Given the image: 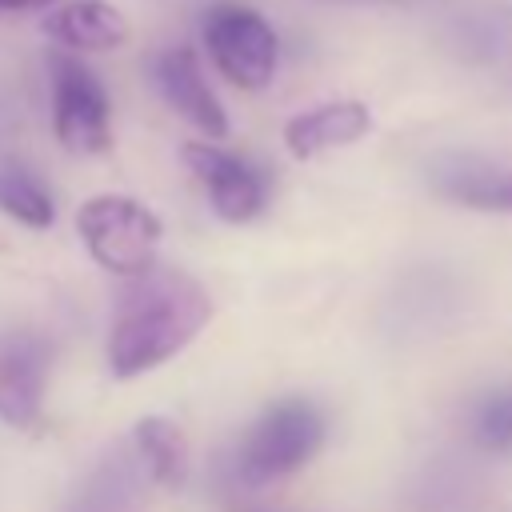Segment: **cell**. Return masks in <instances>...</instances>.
<instances>
[{
  "instance_id": "6da1fadb",
  "label": "cell",
  "mask_w": 512,
  "mask_h": 512,
  "mask_svg": "<svg viewBox=\"0 0 512 512\" xmlns=\"http://www.w3.org/2000/svg\"><path fill=\"white\" fill-rule=\"evenodd\" d=\"M128 280L108 332V364L120 380L152 372L184 352L212 316L208 292L188 272L148 268Z\"/></svg>"
},
{
  "instance_id": "277c9868",
  "label": "cell",
  "mask_w": 512,
  "mask_h": 512,
  "mask_svg": "<svg viewBox=\"0 0 512 512\" xmlns=\"http://www.w3.org/2000/svg\"><path fill=\"white\" fill-rule=\"evenodd\" d=\"M76 228L92 260L116 276H140L156 260L160 216L128 196H92L76 212Z\"/></svg>"
},
{
  "instance_id": "52a82bcc",
  "label": "cell",
  "mask_w": 512,
  "mask_h": 512,
  "mask_svg": "<svg viewBox=\"0 0 512 512\" xmlns=\"http://www.w3.org/2000/svg\"><path fill=\"white\" fill-rule=\"evenodd\" d=\"M48 344L20 328L0 336V420L12 428H32L44 408Z\"/></svg>"
},
{
  "instance_id": "9a60e30c",
  "label": "cell",
  "mask_w": 512,
  "mask_h": 512,
  "mask_svg": "<svg viewBox=\"0 0 512 512\" xmlns=\"http://www.w3.org/2000/svg\"><path fill=\"white\" fill-rule=\"evenodd\" d=\"M476 440L492 452H512V392L488 400L476 412Z\"/></svg>"
},
{
  "instance_id": "7c38bea8",
  "label": "cell",
  "mask_w": 512,
  "mask_h": 512,
  "mask_svg": "<svg viewBox=\"0 0 512 512\" xmlns=\"http://www.w3.org/2000/svg\"><path fill=\"white\" fill-rule=\"evenodd\" d=\"M140 468L132 452H108L68 496L64 512H136Z\"/></svg>"
},
{
  "instance_id": "9c48e42d",
  "label": "cell",
  "mask_w": 512,
  "mask_h": 512,
  "mask_svg": "<svg viewBox=\"0 0 512 512\" xmlns=\"http://www.w3.org/2000/svg\"><path fill=\"white\" fill-rule=\"evenodd\" d=\"M368 132H372L368 104H360V100H328V104H316L308 112H296L284 124V144H288V152L296 160H312L320 152L356 144Z\"/></svg>"
},
{
  "instance_id": "30bf717a",
  "label": "cell",
  "mask_w": 512,
  "mask_h": 512,
  "mask_svg": "<svg viewBox=\"0 0 512 512\" xmlns=\"http://www.w3.org/2000/svg\"><path fill=\"white\" fill-rule=\"evenodd\" d=\"M432 188L476 212H512V164L480 156H440L432 164Z\"/></svg>"
},
{
  "instance_id": "5b68a950",
  "label": "cell",
  "mask_w": 512,
  "mask_h": 512,
  "mask_svg": "<svg viewBox=\"0 0 512 512\" xmlns=\"http://www.w3.org/2000/svg\"><path fill=\"white\" fill-rule=\"evenodd\" d=\"M48 76H52V132H56V140L76 156L108 152L112 104H108V92L96 80V72L88 64H80V56H72V52H52Z\"/></svg>"
},
{
  "instance_id": "2e32d148",
  "label": "cell",
  "mask_w": 512,
  "mask_h": 512,
  "mask_svg": "<svg viewBox=\"0 0 512 512\" xmlns=\"http://www.w3.org/2000/svg\"><path fill=\"white\" fill-rule=\"evenodd\" d=\"M56 0H0V16L8 12H40V8H52Z\"/></svg>"
},
{
  "instance_id": "3957f363",
  "label": "cell",
  "mask_w": 512,
  "mask_h": 512,
  "mask_svg": "<svg viewBox=\"0 0 512 512\" xmlns=\"http://www.w3.org/2000/svg\"><path fill=\"white\" fill-rule=\"evenodd\" d=\"M200 36H204V48H208L216 72L228 84H236L244 92H260L276 76L280 40H276L272 24L256 8L236 4V0L212 4L204 12Z\"/></svg>"
},
{
  "instance_id": "7a4b0ae2",
  "label": "cell",
  "mask_w": 512,
  "mask_h": 512,
  "mask_svg": "<svg viewBox=\"0 0 512 512\" xmlns=\"http://www.w3.org/2000/svg\"><path fill=\"white\" fill-rule=\"evenodd\" d=\"M324 444V416L308 400L272 404L236 452V476L244 484H268L304 468Z\"/></svg>"
},
{
  "instance_id": "5bb4252c",
  "label": "cell",
  "mask_w": 512,
  "mask_h": 512,
  "mask_svg": "<svg viewBox=\"0 0 512 512\" xmlns=\"http://www.w3.org/2000/svg\"><path fill=\"white\" fill-rule=\"evenodd\" d=\"M0 212L24 228H48L56 220L48 188L20 164H0Z\"/></svg>"
},
{
  "instance_id": "4fadbf2b",
  "label": "cell",
  "mask_w": 512,
  "mask_h": 512,
  "mask_svg": "<svg viewBox=\"0 0 512 512\" xmlns=\"http://www.w3.org/2000/svg\"><path fill=\"white\" fill-rule=\"evenodd\" d=\"M132 436H136V452L148 464L152 480H160L168 488L184 484V476H188V440H184V432L172 420L144 416Z\"/></svg>"
},
{
  "instance_id": "8fae6325",
  "label": "cell",
  "mask_w": 512,
  "mask_h": 512,
  "mask_svg": "<svg viewBox=\"0 0 512 512\" xmlns=\"http://www.w3.org/2000/svg\"><path fill=\"white\" fill-rule=\"evenodd\" d=\"M44 32L64 48L108 52V48H120L132 28L124 12L104 0H64L44 16Z\"/></svg>"
},
{
  "instance_id": "8992f818",
  "label": "cell",
  "mask_w": 512,
  "mask_h": 512,
  "mask_svg": "<svg viewBox=\"0 0 512 512\" xmlns=\"http://www.w3.org/2000/svg\"><path fill=\"white\" fill-rule=\"evenodd\" d=\"M184 164L200 176L220 220L244 224V220L260 216L268 188H264V176L244 156H232L208 140H192V144H184Z\"/></svg>"
},
{
  "instance_id": "ba28073f",
  "label": "cell",
  "mask_w": 512,
  "mask_h": 512,
  "mask_svg": "<svg viewBox=\"0 0 512 512\" xmlns=\"http://www.w3.org/2000/svg\"><path fill=\"white\" fill-rule=\"evenodd\" d=\"M152 80L160 88V96L168 100L172 112H180L192 128H200L208 140H224L228 136V116L224 104L216 100V92L208 88L200 60L192 48H164L152 56Z\"/></svg>"
}]
</instances>
